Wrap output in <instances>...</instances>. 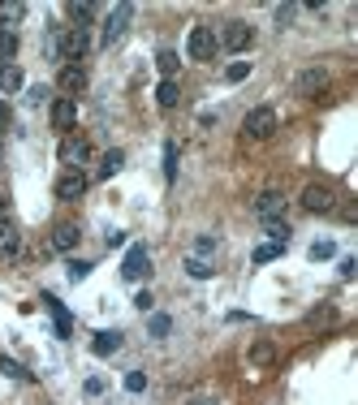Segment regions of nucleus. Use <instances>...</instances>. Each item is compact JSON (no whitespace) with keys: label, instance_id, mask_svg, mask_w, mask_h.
<instances>
[{"label":"nucleus","instance_id":"nucleus-29","mask_svg":"<svg viewBox=\"0 0 358 405\" xmlns=\"http://www.w3.org/2000/svg\"><path fill=\"white\" fill-rule=\"evenodd\" d=\"M281 250H285V246L268 241V246H259V250H255V263H272V259H281Z\"/></svg>","mask_w":358,"mask_h":405},{"label":"nucleus","instance_id":"nucleus-19","mask_svg":"<svg viewBox=\"0 0 358 405\" xmlns=\"http://www.w3.org/2000/svg\"><path fill=\"white\" fill-rule=\"evenodd\" d=\"M177 100H182V91H177L173 78H165V83L156 87V104H160V108H177Z\"/></svg>","mask_w":358,"mask_h":405},{"label":"nucleus","instance_id":"nucleus-17","mask_svg":"<svg viewBox=\"0 0 358 405\" xmlns=\"http://www.w3.org/2000/svg\"><path fill=\"white\" fill-rule=\"evenodd\" d=\"M117 349H121V332H100V336L91 341V353H95V358H108V353H117Z\"/></svg>","mask_w":358,"mask_h":405},{"label":"nucleus","instance_id":"nucleus-21","mask_svg":"<svg viewBox=\"0 0 358 405\" xmlns=\"http://www.w3.org/2000/svg\"><path fill=\"white\" fill-rule=\"evenodd\" d=\"M121 164H125V151L112 147V151L104 155V164H100V177H104V182H108V177H117V173H121Z\"/></svg>","mask_w":358,"mask_h":405},{"label":"nucleus","instance_id":"nucleus-32","mask_svg":"<svg viewBox=\"0 0 358 405\" xmlns=\"http://www.w3.org/2000/svg\"><path fill=\"white\" fill-rule=\"evenodd\" d=\"M125 388H129V393H143V388H147V375H143V371H129V375H125Z\"/></svg>","mask_w":358,"mask_h":405},{"label":"nucleus","instance_id":"nucleus-27","mask_svg":"<svg viewBox=\"0 0 358 405\" xmlns=\"http://www.w3.org/2000/svg\"><path fill=\"white\" fill-rule=\"evenodd\" d=\"M91 276V263H87V259H70V281L78 285V281H87Z\"/></svg>","mask_w":358,"mask_h":405},{"label":"nucleus","instance_id":"nucleus-33","mask_svg":"<svg viewBox=\"0 0 358 405\" xmlns=\"http://www.w3.org/2000/svg\"><path fill=\"white\" fill-rule=\"evenodd\" d=\"M294 13H298V5H276V26H289Z\"/></svg>","mask_w":358,"mask_h":405},{"label":"nucleus","instance_id":"nucleus-4","mask_svg":"<svg viewBox=\"0 0 358 405\" xmlns=\"http://www.w3.org/2000/svg\"><path fill=\"white\" fill-rule=\"evenodd\" d=\"M242 129H246V138L264 142V138L276 134V112H272V108H251V112H246V121H242Z\"/></svg>","mask_w":358,"mask_h":405},{"label":"nucleus","instance_id":"nucleus-30","mask_svg":"<svg viewBox=\"0 0 358 405\" xmlns=\"http://www.w3.org/2000/svg\"><path fill=\"white\" fill-rule=\"evenodd\" d=\"M169 328H173L169 315H151V336H156V341H160V336H169Z\"/></svg>","mask_w":358,"mask_h":405},{"label":"nucleus","instance_id":"nucleus-11","mask_svg":"<svg viewBox=\"0 0 358 405\" xmlns=\"http://www.w3.org/2000/svg\"><path fill=\"white\" fill-rule=\"evenodd\" d=\"M18 254H22V233H18V224L0 220V263H9V259H18Z\"/></svg>","mask_w":358,"mask_h":405},{"label":"nucleus","instance_id":"nucleus-39","mask_svg":"<svg viewBox=\"0 0 358 405\" xmlns=\"http://www.w3.org/2000/svg\"><path fill=\"white\" fill-rule=\"evenodd\" d=\"M186 405H220V401H211V397H194V401H186Z\"/></svg>","mask_w":358,"mask_h":405},{"label":"nucleus","instance_id":"nucleus-20","mask_svg":"<svg viewBox=\"0 0 358 405\" xmlns=\"http://www.w3.org/2000/svg\"><path fill=\"white\" fill-rule=\"evenodd\" d=\"M0 91H22V69L18 65H0Z\"/></svg>","mask_w":358,"mask_h":405},{"label":"nucleus","instance_id":"nucleus-40","mask_svg":"<svg viewBox=\"0 0 358 405\" xmlns=\"http://www.w3.org/2000/svg\"><path fill=\"white\" fill-rule=\"evenodd\" d=\"M0 212H5V190H0Z\"/></svg>","mask_w":358,"mask_h":405},{"label":"nucleus","instance_id":"nucleus-35","mask_svg":"<svg viewBox=\"0 0 358 405\" xmlns=\"http://www.w3.org/2000/svg\"><path fill=\"white\" fill-rule=\"evenodd\" d=\"M251 362H272V345H255L251 349Z\"/></svg>","mask_w":358,"mask_h":405},{"label":"nucleus","instance_id":"nucleus-1","mask_svg":"<svg viewBox=\"0 0 358 405\" xmlns=\"http://www.w3.org/2000/svg\"><path fill=\"white\" fill-rule=\"evenodd\" d=\"M87 47H91V35H87L83 26H70L65 35H56V56H61V61H70V65L83 61V56H87Z\"/></svg>","mask_w":358,"mask_h":405},{"label":"nucleus","instance_id":"nucleus-7","mask_svg":"<svg viewBox=\"0 0 358 405\" xmlns=\"http://www.w3.org/2000/svg\"><path fill=\"white\" fill-rule=\"evenodd\" d=\"M129 18H134V5H129V0H121V5L108 13V22H104V35H100V39H104V47H108V43H117V39L125 35Z\"/></svg>","mask_w":358,"mask_h":405},{"label":"nucleus","instance_id":"nucleus-13","mask_svg":"<svg viewBox=\"0 0 358 405\" xmlns=\"http://www.w3.org/2000/svg\"><path fill=\"white\" fill-rule=\"evenodd\" d=\"M324 87H328V74H324V69H302V74H298V83H294V91L306 95V100L324 95Z\"/></svg>","mask_w":358,"mask_h":405},{"label":"nucleus","instance_id":"nucleus-15","mask_svg":"<svg viewBox=\"0 0 358 405\" xmlns=\"http://www.w3.org/2000/svg\"><path fill=\"white\" fill-rule=\"evenodd\" d=\"M74 121H78V104L61 95V100L52 104V125H56V129H74Z\"/></svg>","mask_w":358,"mask_h":405},{"label":"nucleus","instance_id":"nucleus-36","mask_svg":"<svg viewBox=\"0 0 358 405\" xmlns=\"http://www.w3.org/2000/svg\"><path fill=\"white\" fill-rule=\"evenodd\" d=\"M333 254V241H315L311 246V259H328Z\"/></svg>","mask_w":358,"mask_h":405},{"label":"nucleus","instance_id":"nucleus-37","mask_svg":"<svg viewBox=\"0 0 358 405\" xmlns=\"http://www.w3.org/2000/svg\"><path fill=\"white\" fill-rule=\"evenodd\" d=\"M134 306H138V311H151V306H156V298H151V294H147V289H143V294H138V298H134Z\"/></svg>","mask_w":358,"mask_h":405},{"label":"nucleus","instance_id":"nucleus-16","mask_svg":"<svg viewBox=\"0 0 358 405\" xmlns=\"http://www.w3.org/2000/svg\"><path fill=\"white\" fill-rule=\"evenodd\" d=\"M13 56H18V30L0 22V65H13Z\"/></svg>","mask_w":358,"mask_h":405},{"label":"nucleus","instance_id":"nucleus-10","mask_svg":"<svg viewBox=\"0 0 358 405\" xmlns=\"http://www.w3.org/2000/svg\"><path fill=\"white\" fill-rule=\"evenodd\" d=\"M56 87H61V95H65V100H74V95L87 87V69H83V65H61Z\"/></svg>","mask_w":358,"mask_h":405},{"label":"nucleus","instance_id":"nucleus-9","mask_svg":"<svg viewBox=\"0 0 358 405\" xmlns=\"http://www.w3.org/2000/svg\"><path fill=\"white\" fill-rule=\"evenodd\" d=\"M87 160H91V142H87V138H61V164H65V168H78V173H83Z\"/></svg>","mask_w":358,"mask_h":405},{"label":"nucleus","instance_id":"nucleus-23","mask_svg":"<svg viewBox=\"0 0 358 405\" xmlns=\"http://www.w3.org/2000/svg\"><path fill=\"white\" fill-rule=\"evenodd\" d=\"M264 233L276 241V246H285V241H289V224H285L281 216H276V220H264Z\"/></svg>","mask_w":358,"mask_h":405},{"label":"nucleus","instance_id":"nucleus-3","mask_svg":"<svg viewBox=\"0 0 358 405\" xmlns=\"http://www.w3.org/2000/svg\"><path fill=\"white\" fill-rule=\"evenodd\" d=\"M186 52H190V61H211V56L220 52V43H216V35H211V26H190Z\"/></svg>","mask_w":358,"mask_h":405},{"label":"nucleus","instance_id":"nucleus-22","mask_svg":"<svg viewBox=\"0 0 358 405\" xmlns=\"http://www.w3.org/2000/svg\"><path fill=\"white\" fill-rule=\"evenodd\" d=\"M70 18L87 30V26H91V18H95V5H91V0H78V5H70Z\"/></svg>","mask_w":358,"mask_h":405},{"label":"nucleus","instance_id":"nucleus-6","mask_svg":"<svg viewBox=\"0 0 358 405\" xmlns=\"http://www.w3.org/2000/svg\"><path fill=\"white\" fill-rule=\"evenodd\" d=\"M220 47H229V52H246V47L255 43V30L246 26V22H224V30H220V39H216Z\"/></svg>","mask_w":358,"mask_h":405},{"label":"nucleus","instance_id":"nucleus-25","mask_svg":"<svg viewBox=\"0 0 358 405\" xmlns=\"http://www.w3.org/2000/svg\"><path fill=\"white\" fill-rule=\"evenodd\" d=\"M156 65H160V74H165V78H173V74H177V65H182V61H177V52H173V47H165V52L156 56Z\"/></svg>","mask_w":358,"mask_h":405},{"label":"nucleus","instance_id":"nucleus-2","mask_svg":"<svg viewBox=\"0 0 358 405\" xmlns=\"http://www.w3.org/2000/svg\"><path fill=\"white\" fill-rule=\"evenodd\" d=\"M302 212H311V216H324V212H333V207H337V190L333 186H324V182H311V186H306L302 190Z\"/></svg>","mask_w":358,"mask_h":405},{"label":"nucleus","instance_id":"nucleus-14","mask_svg":"<svg viewBox=\"0 0 358 405\" xmlns=\"http://www.w3.org/2000/svg\"><path fill=\"white\" fill-rule=\"evenodd\" d=\"M78 241H83V229H78V224H56L52 229V250H61V254H70Z\"/></svg>","mask_w":358,"mask_h":405},{"label":"nucleus","instance_id":"nucleus-38","mask_svg":"<svg viewBox=\"0 0 358 405\" xmlns=\"http://www.w3.org/2000/svg\"><path fill=\"white\" fill-rule=\"evenodd\" d=\"M9 121H13V112H9V104H5V100H0V129H5Z\"/></svg>","mask_w":358,"mask_h":405},{"label":"nucleus","instance_id":"nucleus-24","mask_svg":"<svg viewBox=\"0 0 358 405\" xmlns=\"http://www.w3.org/2000/svg\"><path fill=\"white\" fill-rule=\"evenodd\" d=\"M186 272H190L194 281H207V276H211V263H207V259H199V254H190V259H186Z\"/></svg>","mask_w":358,"mask_h":405},{"label":"nucleus","instance_id":"nucleus-28","mask_svg":"<svg viewBox=\"0 0 358 405\" xmlns=\"http://www.w3.org/2000/svg\"><path fill=\"white\" fill-rule=\"evenodd\" d=\"M224 78H229V83H242V78H251V61H233L229 69H224Z\"/></svg>","mask_w":358,"mask_h":405},{"label":"nucleus","instance_id":"nucleus-5","mask_svg":"<svg viewBox=\"0 0 358 405\" xmlns=\"http://www.w3.org/2000/svg\"><path fill=\"white\" fill-rule=\"evenodd\" d=\"M151 272V250L143 246V241H134V246L125 250V263H121V276L125 281H143Z\"/></svg>","mask_w":358,"mask_h":405},{"label":"nucleus","instance_id":"nucleus-31","mask_svg":"<svg viewBox=\"0 0 358 405\" xmlns=\"http://www.w3.org/2000/svg\"><path fill=\"white\" fill-rule=\"evenodd\" d=\"M0 371H5L9 380H26V371H22L18 362H13V358H5V353H0Z\"/></svg>","mask_w":358,"mask_h":405},{"label":"nucleus","instance_id":"nucleus-8","mask_svg":"<svg viewBox=\"0 0 358 405\" xmlns=\"http://www.w3.org/2000/svg\"><path fill=\"white\" fill-rule=\"evenodd\" d=\"M87 194V173H78V168H65L56 177V199L61 203H74V199H83Z\"/></svg>","mask_w":358,"mask_h":405},{"label":"nucleus","instance_id":"nucleus-12","mask_svg":"<svg viewBox=\"0 0 358 405\" xmlns=\"http://www.w3.org/2000/svg\"><path fill=\"white\" fill-rule=\"evenodd\" d=\"M281 212H285V194H281V190H264V194L255 199V216H259V220H276Z\"/></svg>","mask_w":358,"mask_h":405},{"label":"nucleus","instance_id":"nucleus-18","mask_svg":"<svg viewBox=\"0 0 358 405\" xmlns=\"http://www.w3.org/2000/svg\"><path fill=\"white\" fill-rule=\"evenodd\" d=\"M43 302H48V311H52V319H56V336L65 341V336H70V311H65V306H61V302H56L52 294H48Z\"/></svg>","mask_w":358,"mask_h":405},{"label":"nucleus","instance_id":"nucleus-26","mask_svg":"<svg viewBox=\"0 0 358 405\" xmlns=\"http://www.w3.org/2000/svg\"><path fill=\"white\" fill-rule=\"evenodd\" d=\"M165 177L177 182V142H165Z\"/></svg>","mask_w":358,"mask_h":405},{"label":"nucleus","instance_id":"nucleus-34","mask_svg":"<svg viewBox=\"0 0 358 405\" xmlns=\"http://www.w3.org/2000/svg\"><path fill=\"white\" fill-rule=\"evenodd\" d=\"M194 250H199V259H203V254H211V250H216V237H211V233H203L199 241H194Z\"/></svg>","mask_w":358,"mask_h":405}]
</instances>
